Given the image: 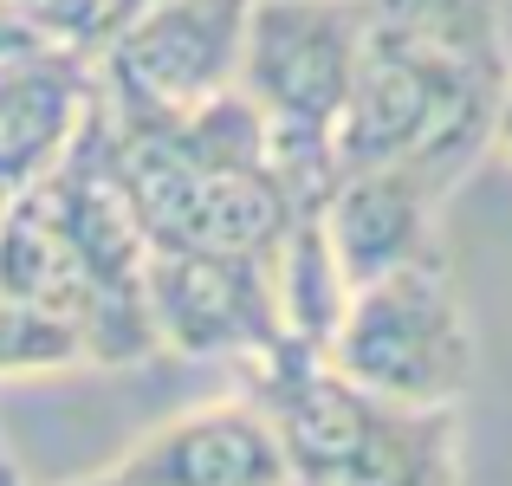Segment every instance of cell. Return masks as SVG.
<instances>
[{"label": "cell", "instance_id": "11", "mask_svg": "<svg viewBox=\"0 0 512 486\" xmlns=\"http://www.w3.org/2000/svg\"><path fill=\"white\" fill-rule=\"evenodd\" d=\"M85 331L72 318L46 312L33 299L0 292V383L20 376H59V370H85Z\"/></svg>", "mask_w": 512, "mask_h": 486}, {"label": "cell", "instance_id": "6", "mask_svg": "<svg viewBox=\"0 0 512 486\" xmlns=\"http://www.w3.org/2000/svg\"><path fill=\"white\" fill-rule=\"evenodd\" d=\"M325 357L357 389L409 409H461L474 389V318L448 273V253L409 260L344 292V312L325 337Z\"/></svg>", "mask_w": 512, "mask_h": 486}, {"label": "cell", "instance_id": "4", "mask_svg": "<svg viewBox=\"0 0 512 486\" xmlns=\"http://www.w3.org/2000/svg\"><path fill=\"white\" fill-rule=\"evenodd\" d=\"M240 376L292 486H461V409L383 402L299 337H279Z\"/></svg>", "mask_w": 512, "mask_h": 486}, {"label": "cell", "instance_id": "16", "mask_svg": "<svg viewBox=\"0 0 512 486\" xmlns=\"http://www.w3.org/2000/svg\"><path fill=\"white\" fill-rule=\"evenodd\" d=\"M65 486H124V480H117L111 467H104V474H91V480H65Z\"/></svg>", "mask_w": 512, "mask_h": 486}, {"label": "cell", "instance_id": "2", "mask_svg": "<svg viewBox=\"0 0 512 486\" xmlns=\"http://www.w3.org/2000/svg\"><path fill=\"white\" fill-rule=\"evenodd\" d=\"M0 292L72 318L98 370L163 357L143 312V234L111 182L98 91L65 150L0 214Z\"/></svg>", "mask_w": 512, "mask_h": 486}, {"label": "cell", "instance_id": "15", "mask_svg": "<svg viewBox=\"0 0 512 486\" xmlns=\"http://www.w3.org/2000/svg\"><path fill=\"white\" fill-rule=\"evenodd\" d=\"M0 486H26V480H20V467H13V454H7V448H0Z\"/></svg>", "mask_w": 512, "mask_h": 486}, {"label": "cell", "instance_id": "17", "mask_svg": "<svg viewBox=\"0 0 512 486\" xmlns=\"http://www.w3.org/2000/svg\"><path fill=\"white\" fill-rule=\"evenodd\" d=\"M130 7H143V0H104V20H117V13H130ZM98 20V26H104Z\"/></svg>", "mask_w": 512, "mask_h": 486}, {"label": "cell", "instance_id": "9", "mask_svg": "<svg viewBox=\"0 0 512 486\" xmlns=\"http://www.w3.org/2000/svg\"><path fill=\"white\" fill-rule=\"evenodd\" d=\"M124 486H292L266 415L253 396H221L175 409L111 461Z\"/></svg>", "mask_w": 512, "mask_h": 486}, {"label": "cell", "instance_id": "10", "mask_svg": "<svg viewBox=\"0 0 512 486\" xmlns=\"http://www.w3.org/2000/svg\"><path fill=\"white\" fill-rule=\"evenodd\" d=\"M318 234L338 260L344 286L441 253V201L396 169H338L318 201Z\"/></svg>", "mask_w": 512, "mask_h": 486}, {"label": "cell", "instance_id": "1", "mask_svg": "<svg viewBox=\"0 0 512 486\" xmlns=\"http://www.w3.org/2000/svg\"><path fill=\"white\" fill-rule=\"evenodd\" d=\"M506 78V0H357L338 169H396L448 201L493 150Z\"/></svg>", "mask_w": 512, "mask_h": 486}, {"label": "cell", "instance_id": "12", "mask_svg": "<svg viewBox=\"0 0 512 486\" xmlns=\"http://www.w3.org/2000/svg\"><path fill=\"white\" fill-rule=\"evenodd\" d=\"M7 7H20L39 33L65 39V46H91V33L104 20V0H7Z\"/></svg>", "mask_w": 512, "mask_h": 486}, {"label": "cell", "instance_id": "8", "mask_svg": "<svg viewBox=\"0 0 512 486\" xmlns=\"http://www.w3.org/2000/svg\"><path fill=\"white\" fill-rule=\"evenodd\" d=\"M143 312H150L156 350L182 363H253L286 337L273 253L150 247L143 253Z\"/></svg>", "mask_w": 512, "mask_h": 486}, {"label": "cell", "instance_id": "3", "mask_svg": "<svg viewBox=\"0 0 512 486\" xmlns=\"http://www.w3.org/2000/svg\"><path fill=\"white\" fill-rule=\"evenodd\" d=\"M104 156H111V182L143 234V253H273L299 214L240 91H221L169 124H117L104 111Z\"/></svg>", "mask_w": 512, "mask_h": 486}, {"label": "cell", "instance_id": "14", "mask_svg": "<svg viewBox=\"0 0 512 486\" xmlns=\"http://www.w3.org/2000/svg\"><path fill=\"white\" fill-rule=\"evenodd\" d=\"M493 150H500L512 162V78H506V98H500V111H493Z\"/></svg>", "mask_w": 512, "mask_h": 486}, {"label": "cell", "instance_id": "5", "mask_svg": "<svg viewBox=\"0 0 512 486\" xmlns=\"http://www.w3.org/2000/svg\"><path fill=\"white\" fill-rule=\"evenodd\" d=\"M357 72V0H253L234 91L247 98L279 182L318 208L338 182V124Z\"/></svg>", "mask_w": 512, "mask_h": 486}, {"label": "cell", "instance_id": "13", "mask_svg": "<svg viewBox=\"0 0 512 486\" xmlns=\"http://www.w3.org/2000/svg\"><path fill=\"white\" fill-rule=\"evenodd\" d=\"M46 46H65V39L39 33L20 7H7V0H0V72H7V65H20V59H33V52H46Z\"/></svg>", "mask_w": 512, "mask_h": 486}, {"label": "cell", "instance_id": "7", "mask_svg": "<svg viewBox=\"0 0 512 486\" xmlns=\"http://www.w3.org/2000/svg\"><path fill=\"white\" fill-rule=\"evenodd\" d=\"M253 0H143L91 33V78L117 124H169L234 91Z\"/></svg>", "mask_w": 512, "mask_h": 486}]
</instances>
